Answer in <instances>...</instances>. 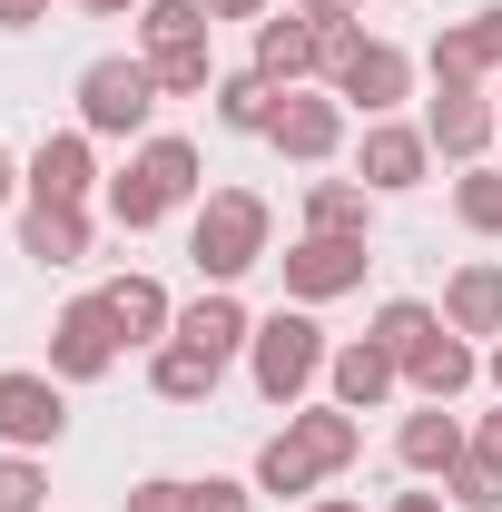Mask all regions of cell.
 <instances>
[{
    "label": "cell",
    "mask_w": 502,
    "mask_h": 512,
    "mask_svg": "<svg viewBox=\"0 0 502 512\" xmlns=\"http://www.w3.org/2000/svg\"><path fill=\"white\" fill-rule=\"evenodd\" d=\"M365 453V424L345 414V404H306V414H286V434L256 453V493H315V483H335L345 463Z\"/></svg>",
    "instance_id": "1"
},
{
    "label": "cell",
    "mask_w": 502,
    "mask_h": 512,
    "mask_svg": "<svg viewBox=\"0 0 502 512\" xmlns=\"http://www.w3.org/2000/svg\"><path fill=\"white\" fill-rule=\"evenodd\" d=\"M207 0H138V60L158 69V89L168 99H207L227 69H217V50H207Z\"/></svg>",
    "instance_id": "2"
},
{
    "label": "cell",
    "mask_w": 502,
    "mask_h": 512,
    "mask_svg": "<svg viewBox=\"0 0 502 512\" xmlns=\"http://www.w3.org/2000/svg\"><path fill=\"white\" fill-rule=\"evenodd\" d=\"M266 237H276V217H266V197L256 188H207L188 217V256L207 286H237L247 266H266Z\"/></svg>",
    "instance_id": "3"
},
{
    "label": "cell",
    "mask_w": 502,
    "mask_h": 512,
    "mask_svg": "<svg viewBox=\"0 0 502 512\" xmlns=\"http://www.w3.org/2000/svg\"><path fill=\"white\" fill-rule=\"evenodd\" d=\"M197 188H207V178H197V148H188V138H138V158L109 178V217H119L128 237H148V227L178 217Z\"/></svg>",
    "instance_id": "4"
},
{
    "label": "cell",
    "mask_w": 502,
    "mask_h": 512,
    "mask_svg": "<svg viewBox=\"0 0 502 512\" xmlns=\"http://www.w3.org/2000/svg\"><path fill=\"white\" fill-rule=\"evenodd\" d=\"M325 355H335V345H325V325H315L306 306H276V316H256L247 375H256V394H266V404H286V414H296L315 384H325Z\"/></svg>",
    "instance_id": "5"
},
{
    "label": "cell",
    "mask_w": 502,
    "mask_h": 512,
    "mask_svg": "<svg viewBox=\"0 0 502 512\" xmlns=\"http://www.w3.org/2000/svg\"><path fill=\"white\" fill-rule=\"evenodd\" d=\"M325 89H335L345 109H365V119H394V109L414 99V60H404L394 40H365V30L345 20V30H325Z\"/></svg>",
    "instance_id": "6"
},
{
    "label": "cell",
    "mask_w": 502,
    "mask_h": 512,
    "mask_svg": "<svg viewBox=\"0 0 502 512\" xmlns=\"http://www.w3.org/2000/svg\"><path fill=\"white\" fill-rule=\"evenodd\" d=\"M158 99H168V89H158L148 60H89L79 69V128H89V138H138Z\"/></svg>",
    "instance_id": "7"
},
{
    "label": "cell",
    "mask_w": 502,
    "mask_h": 512,
    "mask_svg": "<svg viewBox=\"0 0 502 512\" xmlns=\"http://www.w3.org/2000/svg\"><path fill=\"white\" fill-rule=\"evenodd\" d=\"M119 355H128V335L109 316V296H69L60 316H50V375L60 384H99Z\"/></svg>",
    "instance_id": "8"
},
{
    "label": "cell",
    "mask_w": 502,
    "mask_h": 512,
    "mask_svg": "<svg viewBox=\"0 0 502 512\" xmlns=\"http://www.w3.org/2000/svg\"><path fill=\"white\" fill-rule=\"evenodd\" d=\"M424 138H434V158L483 168V148L502 138L493 99H483V79H434V99H424Z\"/></svg>",
    "instance_id": "9"
},
{
    "label": "cell",
    "mask_w": 502,
    "mask_h": 512,
    "mask_svg": "<svg viewBox=\"0 0 502 512\" xmlns=\"http://www.w3.org/2000/svg\"><path fill=\"white\" fill-rule=\"evenodd\" d=\"M276 266H286V296L296 306H325V296H355L375 256H365V237H296Z\"/></svg>",
    "instance_id": "10"
},
{
    "label": "cell",
    "mask_w": 502,
    "mask_h": 512,
    "mask_svg": "<svg viewBox=\"0 0 502 512\" xmlns=\"http://www.w3.org/2000/svg\"><path fill=\"white\" fill-rule=\"evenodd\" d=\"M60 434H69L60 375H0V444L10 453H50Z\"/></svg>",
    "instance_id": "11"
},
{
    "label": "cell",
    "mask_w": 502,
    "mask_h": 512,
    "mask_svg": "<svg viewBox=\"0 0 502 512\" xmlns=\"http://www.w3.org/2000/svg\"><path fill=\"white\" fill-rule=\"evenodd\" d=\"M424 168H434V138H424V128H404V119H365V138H355V178H365L375 197L424 188Z\"/></svg>",
    "instance_id": "12"
},
{
    "label": "cell",
    "mask_w": 502,
    "mask_h": 512,
    "mask_svg": "<svg viewBox=\"0 0 502 512\" xmlns=\"http://www.w3.org/2000/svg\"><path fill=\"white\" fill-rule=\"evenodd\" d=\"M266 148H286L296 168H325V158L345 148V99H335V89H286V99H276V128H266Z\"/></svg>",
    "instance_id": "13"
},
{
    "label": "cell",
    "mask_w": 502,
    "mask_h": 512,
    "mask_svg": "<svg viewBox=\"0 0 502 512\" xmlns=\"http://www.w3.org/2000/svg\"><path fill=\"white\" fill-rule=\"evenodd\" d=\"M256 79H276V89H306V79H325V30H315L306 10H286V20H256Z\"/></svg>",
    "instance_id": "14"
},
{
    "label": "cell",
    "mask_w": 502,
    "mask_h": 512,
    "mask_svg": "<svg viewBox=\"0 0 502 512\" xmlns=\"http://www.w3.org/2000/svg\"><path fill=\"white\" fill-rule=\"evenodd\" d=\"M89 188H99L89 128H60V138H40V148H30V197H40V207H89Z\"/></svg>",
    "instance_id": "15"
},
{
    "label": "cell",
    "mask_w": 502,
    "mask_h": 512,
    "mask_svg": "<svg viewBox=\"0 0 502 512\" xmlns=\"http://www.w3.org/2000/svg\"><path fill=\"white\" fill-rule=\"evenodd\" d=\"M325 384H335V404H345V414H384V404H394V384H404V365L384 355L375 335H355V345H335V355H325Z\"/></svg>",
    "instance_id": "16"
},
{
    "label": "cell",
    "mask_w": 502,
    "mask_h": 512,
    "mask_svg": "<svg viewBox=\"0 0 502 512\" xmlns=\"http://www.w3.org/2000/svg\"><path fill=\"white\" fill-rule=\"evenodd\" d=\"M473 375H483V355H473V335H453V325H434V335L404 355V384H414L424 404H453V394H473Z\"/></svg>",
    "instance_id": "17"
},
{
    "label": "cell",
    "mask_w": 502,
    "mask_h": 512,
    "mask_svg": "<svg viewBox=\"0 0 502 512\" xmlns=\"http://www.w3.org/2000/svg\"><path fill=\"white\" fill-rule=\"evenodd\" d=\"M424 69H434V79H502V0H483L473 20H453Z\"/></svg>",
    "instance_id": "18"
},
{
    "label": "cell",
    "mask_w": 502,
    "mask_h": 512,
    "mask_svg": "<svg viewBox=\"0 0 502 512\" xmlns=\"http://www.w3.org/2000/svg\"><path fill=\"white\" fill-rule=\"evenodd\" d=\"M178 345L217 355V365H227V355H247V345H256V316L237 306V286H207L197 306H178Z\"/></svg>",
    "instance_id": "19"
},
{
    "label": "cell",
    "mask_w": 502,
    "mask_h": 512,
    "mask_svg": "<svg viewBox=\"0 0 502 512\" xmlns=\"http://www.w3.org/2000/svg\"><path fill=\"white\" fill-rule=\"evenodd\" d=\"M394 453H404V473H453V463H463V453H473V434H463V424H453V414H443V404H414V414H404V424H394Z\"/></svg>",
    "instance_id": "20"
},
{
    "label": "cell",
    "mask_w": 502,
    "mask_h": 512,
    "mask_svg": "<svg viewBox=\"0 0 502 512\" xmlns=\"http://www.w3.org/2000/svg\"><path fill=\"white\" fill-rule=\"evenodd\" d=\"M99 296H109V316H119L128 345H168V335H178V306H168V286H158V276H109Z\"/></svg>",
    "instance_id": "21"
},
{
    "label": "cell",
    "mask_w": 502,
    "mask_h": 512,
    "mask_svg": "<svg viewBox=\"0 0 502 512\" xmlns=\"http://www.w3.org/2000/svg\"><path fill=\"white\" fill-rule=\"evenodd\" d=\"M20 256H40V266H79L89 256V207H20Z\"/></svg>",
    "instance_id": "22"
},
{
    "label": "cell",
    "mask_w": 502,
    "mask_h": 512,
    "mask_svg": "<svg viewBox=\"0 0 502 512\" xmlns=\"http://www.w3.org/2000/svg\"><path fill=\"white\" fill-rule=\"evenodd\" d=\"M443 325H453V335H502V266L493 256H473V266L443 286Z\"/></svg>",
    "instance_id": "23"
},
{
    "label": "cell",
    "mask_w": 502,
    "mask_h": 512,
    "mask_svg": "<svg viewBox=\"0 0 502 512\" xmlns=\"http://www.w3.org/2000/svg\"><path fill=\"white\" fill-rule=\"evenodd\" d=\"M365 217H375L365 178H315L306 188V237H365Z\"/></svg>",
    "instance_id": "24"
},
{
    "label": "cell",
    "mask_w": 502,
    "mask_h": 512,
    "mask_svg": "<svg viewBox=\"0 0 502 512\" xmlns=\"http://www.w3.org/2000/svg\"><path fill=\"white\" fill-rule=\"evenodd\" d=\"M207 99H217V128H237V138H266L286 89H276V79H256V69H227V79H217Z\"/></svg>",
    "instance_id": "25"
},
{
    "label": "cell",
    "mask_w": 502,
    "mask_h": 512,
    "mask_svg": "<svg viewBox=\"0 0 502 512\" xmlns=\"http://www.w3.org/2000/svg\"><path fill=\"white\" fill-rule=\"evenodd\" d=\"M217 375H227V365H217V355H197V345H178V335L148 355V384H158V404H207V394H217Z\"/></svg>",
    "instance_id": "26"
},
{
    "label": "cell",
    "mask_w": 502,
    "mask_h": 512,
    "mask_svg": "<svg viewBox=\"0 0 502 512\" xmlns=\"http://www.w3.org/2000/svg\"><path fill=\"white\" fill-rule=\"evenodd\" d=\"M434 325H443V306H424V296H394V306H375V325H365V335H375L384 355L404 365V355H414V345H424Z\"/></svg>",
    "instance_id": "27"
},
{
    "label": "cell",
    "mask_w": 502,
    "mask_h": 512,
    "mask_svg": "<svg viewBox=\"0 0 502 512\" xmlns=\"http://www.w3.org/2000/svg\"><path fill=\"white\" fill-rule=\"evenodd\" d=\"M453 217H463L473 237H502V178L493 168H463V178H453Z\"/></svg>",
    "instance_id": "28"
},
{
    "label": "cell",
    "mask_w": 502,
    "mask_h": 512,
    "mask_svg": "<svg viewBox=\"0 0 502 512\" xmlns=\"http://www.w3.org/2000/svg\"><path fill=\"white\" fill-rule=\"evenodd\" d=\"M443 493H453L463 512H502V463L493 453H463V463L443 473Z\"/></svg>",
    "instance_id": "29"
},
{
    "label": "cell",
    "mask_w": 502,
    "mask_h": 512,
    "mask_svg": "<svg viewBox=\"0 0 502 512\" xmlns=\"http://www.w3.org/2000/svg\"><path fill=\"white\" fill-rule=\"evenodd\" d=\"M40 493H50V473L30 453H0V512H40Z\"/></svg>",
    "instance_id": "30"
},
{
    "label": "cell",
    "mask_w": 502,
    "mask_h": 512,
    "mask_svg": "<svg viewBox=\"0 0 502 512\" xmlns=\"http://www.w3.org/2000/svg\"><path fill=\"white\" fill-rule=\"evenodd\" d=\"M188 512H256V493L227 483V473H207V483H188Z\"/></svg>",
    "instance_id": "31"
},
{
    "label": "cell",
    "mask_w": 502,
    "mask_h": 512,
    "mask_svg": "<svg viewBox=\"0 0 502 512\" xmlns=\"http://www.w3.org/2000/svg\"><path fill=\"white\" fill-rule=\"evenodd\" d=\"M128 512H188V483H178V473H148V483L128 493Z\"/></svg>",
    "instance_id": "32"
},
{
    "label": "cell",
    "mask_w": 502,
    "mask_h": 512,
    "mask_svg": "<svg viewBox=\"0 0 502 512\" xmlns=\"http://www.w3.org/2000/svg\"><path fill=\"white\" fill-rule=\"evenodd\" d=\"M296 10H306L315 30H345V20H355V10H365V0H296Z\"/></svg>",
    "instance_id": "33"
},
{
    "label": "cell",
    "mask_w": 502,
    "mask_h": 512,
    "mask_svg": "<svg viewBox=\"0 0 502 512\" xmlns=\"http://www.w3.org/2000/svg\"><path fill=\"white\" fill-rule=\"evenodd\" d=\"M50 20V0H0V30H40Z\"/></svg>",
    "instance_id": "34"
},
{
    "label": "cell",
    "mask_w": 502,
    "mask_h": 512,
    "mask_svg": "<svg viewBox=\"0 0 502 512\" xmlns=\"http://www.w3.org/2000/svg\"><path fill=\"white\" fill-rule=\"evenodd\" d=\"M207 20H266V0H207Z\"/></svg>",
    "instance_id": "35"
},
{
    "label": "cell",
    "mask_w": 502,
    "mask_h": 512,
    "mask_svg": "<svg viewBox=\"0 0 502 512\" xmlns=\"http://www.w3.org/2000/svg\"><path fill=\"white\" fill-rule=\"evenodd\" d=\"M0 197H30V168H20L10 148H0Z\"/></svg>",
    "instance_id": "36"
},
{
    "label": "cell",
    "mask_w": 502,
    "mask_h": 512,
    "mask_svg": "<svg viewBox=\"0 0 502 512\" xmlns=\"http://www.w3.org/2000/svg\"><path fill=\"white\" fill-rule=\"evenodd\" d=\"M473 453H493V463H502V414H483V434H473Z\"/></svg>",
    "instance_id": "37"
},
{
    "label": "cell",
    "mask_w": 502,
    "mask_h": 512,
    "mask_svg": "<svg viewBox=\"0 0 502 512\" xmlns=\"http://www.w3.org/2000/svg\"><path fill=\"white\" fill-rule=\"evenodd\" d=\"M384 512H443V493H394Z\"/></svg>",
    "instance_id": "38"
},
{
    "label": "cell",
    "mask_w": 502,
    "mask_h": 512,
    "mask_svg": "<svg viewBox=\"0 0 502 512\" xmlns=\"http://www.w3.org/2000/svg\"><path fill=\"white\" fill-rule=\"evenodd\" d=\"M306 512H365V503H345V493H325V503H306Z\"/></svg>",
    "instance_id": "39"
},
{
    "label": "cell",
    "mask_w": 502,
    "mask_h": 512,
    "mask_svg": "<svg viewBox=\"0 0 502 512\" xmlns=\"http://www.w3.org/2000/svg\"><path fill=\"white\" fill-rule=\"evenodd\" d=\"M483 375H493V384H502V335H493V355H483Z\"/></svg>",
    "instance_id": "40"
},
{
    "label": "cell",
    "mask_w": 502,
    "mask_h": 512,
    "mask_svg": "<svg viewBox=\"0 0 502 512\" xmlns=\"http://www.w3.org/2000/svg\"><path fill=\"white\" fill-rule=\"evenodd\" d=\"M69 10H128V0H69Z\"/></svg>",
    "instance_id": "41"
},
{
    "label": "cell",
    "mask_w": 502,
    "mask_h": 512,
    "mask_svg": "<svg viewBox=\"0 0 502 512\" xmlns=\"http://www.w3.org/2000/svg\"><path fill=\"white\" fill-rule=\"evenodd\" d=\"M493 119H502V89H493Z\"/></svg>",
    "instance_id": "42"
}]
</instances>
